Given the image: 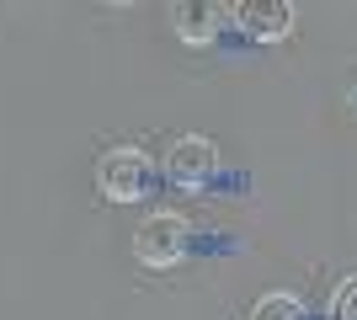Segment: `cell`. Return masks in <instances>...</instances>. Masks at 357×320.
Returning a JSON list of instances; mask_svg holds the SVG:
<instances>
[{"instance_id": "cell-2", "label": "cell", "mask_w": 357, "mask_h": 320, "mask_svg": "<svg viewBox=\"0 0 357 320\" xmlns=\"http://www.w3.org/2000/svg\"><path fill=\"white\" fill-rule=\"evenodd\" d=\"M96 182H102V192H107L112 203H134V198H144V192H149L155 166H149L144 150H112V155H102Z\"/></svg>"}, {"instance_id": "cell-4", "label": "cell", "mask_w": 357, "mask_h": 320, "mask_svg": "<svg viewBox=\"0 0 357 320\" xmlns=\"http://www.w3.org/2000/svg\"><path fill=\"white\" fill-rule=\"evenodd\" d=\"M176 27L187 43H208L213 32V6H176Z\"/></svg>"}, {"instance_id": "cell-5", "label": "cell", "mask_w": 357, "mask_h": 320, "mask_svg": "<svg viewBox=\"0 0 357 320\" xmlns=\"http://www.w3.org/2000/svg\"><path fill=\"white\" fill-rule=\"evenodd\" d=\"M288 6H251V11H245V27L251 32H261V38H278V32H288L294 27V22H288Z\"/></svg>"}, {"instance_id": "cell-3", "label": "cell", "mask_w": 357, "mask_h": 320, "mask_svg": "<svg viewBox=\"0 0 357 320\" xmlns=\"http://www.w3.org/2000/svg\"><path fill=\"white\" fill-rule=\"evenodd\" d=\"M213 166H219V150H213L208 139H181L176 150H171V160H165V176L176 187H187V192H197V187L213 176Z\"/></svg>"}, {"instance_id": "cell-6", "label": "cell", "mask_w": 357, "mask_h": 320, "mask_svg": "<svg viewBox=\"0 0 357 320\" xmlns=\"http://www.w3.org/2000/svg\"><path fill=\"white\" fill-rule=\"evenodd\" d=\"M251 320H298V299L294 294H261Z\"/></svg>"}, {"instance_id": "cell-1", "label": "cell", "mask_w": 357, "mask_h": 320, "mask_svg": "<svg viewBox=\"0 0 357 320\" xmlns=\"http://www.w3.org/2000/svg\"><path fill=\"white\" fill-rule=\"evenodd\" d=\"M187 245H192L187 219H181V213H155V219H144V224H139L134 257L144 261V267H176V261L187 257Z\"/></svg>"}, {"instance_id": "cell-7", "label": "cell", "mask_w": 357, "mask_h": 320, "mask_svg": "<svg viewBox=\"0 0 357 320\" xmlns=\"http://www.w3.org/2000/svg\"><path fill=\"white\" fill-rule=\"evenodd\" d=\"M331 315H336V320H357V277H347L342 289H336V299H331Z\"/></svg>"}]
</instances>
